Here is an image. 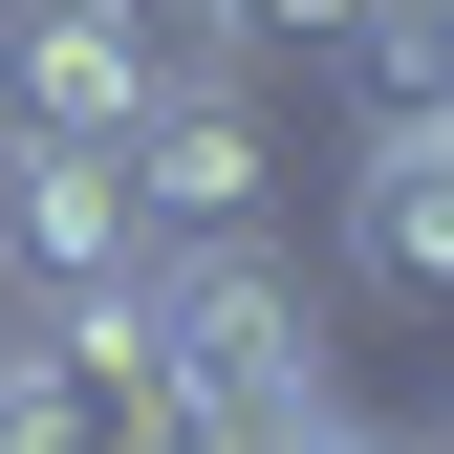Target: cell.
Listing matches in <instances>:
<instances>
[{"mask_svg": "<svg viewBox=\"0 0 454 454\" xmlns=\"http://www.w3.org/2000/svg\"><path fill=\"white\" fill-rule=\"evenodd\" d=\"M152 281L130 152H0V325H108Z\"/></svg>", "mask_w": 454, "mask_h": 454, "instance_id": "3957f363", "label": "cell"}, {"mask_svg": "<svg viewBox=\"0 0 454 454\" xmlns=\"http://www.w3.org/2000/svg\"><path fill=\"white\" fill-rule=\"evenodd\" d=\"M260 195H281L260 66H239V43H174V87L130 108V216H152V260H195V239H260Z\"/></svg>", "mask_w": 454, "mask_h": 454, "instance_id": "6da1fadb", "label": "cell"}, {"mask_svg": "<svg viewBox=\"0 0 454 454\" xmlns=\"http://www.w3.org/2000/svg\"><path fill=\"white\" fill-rule=\"evenodd\" d=\"M152 87H174L152 0H0V152H130Z\"/></svg>", "mask_w": 454, "mask_h": 454, "instance_id": "7a4b0ae2", "label": "cell"}, {"mask_svg": "<svg viewBox=\"0 0 454 454\" xmlns=\"http://www.w3.org/2000/svg\"><path fill=\"white\" fill-rule=\"evenodd\" d=\"M347 281L454 303V130H347Z\"/></svg>", "mask_w": 454, "mask_h": 454, "instance_id": "277c9868", "label": "cell"}]
</instances>
